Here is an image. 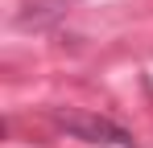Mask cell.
Wrapping results in <instances>:
<instances>
[{
    "label": "cell",
    "instance_id": "1",
    "mask_svg": "<svg viewBox=\"0 0 153 148\" xmlns=\"http://www.w3.org/2000/svg\"><path fill=\"white\" fill-rule=\"evenodd\" d=\"M54 123L62 132H71L75 140H87V144H116V148H132V132H124L120 123L103 119V115H91V111H58Z\"/></svg>",
    "mask_w": 153,
    "mask_h": 148
}]
</instances>
